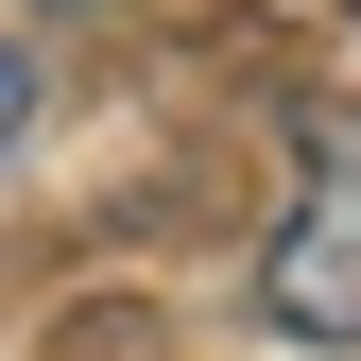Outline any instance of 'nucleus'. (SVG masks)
Instances as JSON below:
<instances>
[{"label": "nucleus", "instance_id": "1", "mask_svg": "<svg viewBox=\"0 0 361 361\" xmlns=\"http://www.w3.org/2000/svg\"><path fill=\"white\" fill-rule=\"evenodd\" d=\"M258 327L361 361V104H293V207L258 241Z\"/></svg>", "mask_w": 361, "mask_h": 361}, {"label": "nucleus", "instance_id": "2", "mask_svg": "<svg viewBox=\"0 0 361 361\" xmlns=\"http://www.w3.org/2000/svg\"><path fill=\"white\" fill-rule=\"evenodd\" d=\"M18 121H35V69H18V52H0V155H18Z\"/></svg>", "mask_w": 361, "mask_h": 361}]
</instances>
